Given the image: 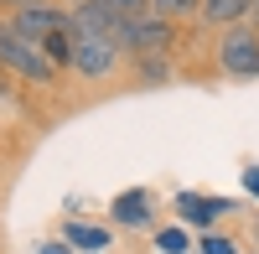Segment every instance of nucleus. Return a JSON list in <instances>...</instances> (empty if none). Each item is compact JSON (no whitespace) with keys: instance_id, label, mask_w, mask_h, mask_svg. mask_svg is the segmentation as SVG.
<instances>
[{"instance_id":"f257e3e1","label":"nucleus","mask_w":259,"mask_h":254,"mask_svg":"<svg viewBox=\"0 0 259 254\" xmlns=\"http://www.w3.org/2000/svg\"><path fill=\"white\" fill-rule=\"evenodd\" d=\"M0 68L16 73V78H26L36 83V89H47V83H57V68L47 62V52L36 47V41H26L16 26H11V16L0 21Z\"/></svg>"},{"instance_id":"9d476101","label":"nucleus","mask_w":259,"mask_h":254,"mask_svg":"<svg viewBox=\"0 0 259 254\" xmlns=\"http://www.w3.org/2000/svg\"><path fill=\"white\" fill-rule=\"evenodd\" d=\"M62 239H68L73 249H83V254H94V249H109V228H99V223H68Z\"/></svg>"},{"instance_id":"f03ea898","label":"nucleus","mask_w":259,"mask_h":254,"mask_svg":"<svg viewBox=\"0 0 259 254\" xmlns=\"http://www.w3.org/2000/svg\"><path fill=\"white\" fill-rule=\"evenodd\" d=\"M114 41L135 57H171V41H177V21H161L156 11L140 16V21H124L114 31Z\"/></svg>"},{"instance_id":"6ab92c4d","label":"nucleus","mask_w":259,"mask_h":254,"mask_svg":"<svg viewBox=\"0 0 259 254\" xmlns=\"http://www.w3.org/2000/svg\"><path fill=\"white\" fill-rule=\"evenodd\" d=\"M249 16H254V21H259V0H254V11H249Z\"/></svg>"},{"instance_id":"a211bd4d","label":"nucleus","mask_w":259,"mask_h":254,"mask_svg":"<svg viewBox=\"0 0 259 254\" xmlns=\"http://www.w3.org/2000/svg\"><path fill=\"white\" fill-rule=\"evenodd\" d=\"M0 6H16L21 11V6H52V0H0Z\"/></svg>"},{"instance_id":"f8f14e48","label":"nucleus","mask_w":259,"mask_h":254,"mask_svg":"<svg viewBox=\"0 0 259 254\" xmlns=\"http://www.w3.org/2000/svg\"><path fill=\"white\" fill-rule=\"evenodd\" d=\"M94 6H99V11H109V16L119 21V26H124V21H140V16H150V0H94Z\"/></svg>"},{"instance_id":"1a4fd4ad","label":"nucleus","mask_w":259,"mask_h":254,"mask_svg":"<svg viewBox=\"0 0 259 254\" xmlns=\"http://www.w3.org/2000/svg\"><path fill=\"white\" fill-rule=\"evenodd\" d=\"M36 47L47 52V62H52V68L62 73V68H73V47H78V36H73V26H57L52 36H41Z\"/></svg>"},{"instance_id":"9b49d317","label":"nucleus","mask_w":259,"mask_h":254,"mask_svg":"<svg viewBox=\"0 0 259 254\" xmlns=\"http://www.w3.org/2000/svg\"><path fill=\"white\" fill-rule=\"evenodd\" d=\"M150 11H156L161 21H177V26H182V21H192L202 11V0H150Z\"/></svg>"},{"instance_id":"4468645a","label":"nucleus","mask_w":259,"mask_h":254,"mask_svg":"<svg viewBox=\"0 0 259 254\" xmlns=\"http://www.w3.org/2000/svg\"><path fill=\"white\" fill-rule=\"evenodd\" d=\"M156 249H161V254H187L192 239H187V228H161V234H156Z\"/></svg>"},{"instance_id":"dca6fc26","label":"nucleus","mask_w":259,"mask_h":254,"mask_svg":"<svg viewBox=\"0 0 259 254\" xmlns=\"http://www.w3.org/2000/svg\"><path fill=\"white\" fill-rule=\"evenodd\" d=\"M41 254H73V244H68V239H57V244H41Z\"/></svg>"},{"instance_id":"39448f33","label":"nucleus","mask_w":259,"mask_h":254,"mask_svg":"<svg viewBox=\"0 0 259 254\" xmlns=\"http://www.w3.org/2000/svg\"><path fill=\"white\" fill-rule=\"evenodd\" d=\"M11 26L26 41H41V36H52L57 26H68V11H62V6H21L11 16Z\"/></svg>"},{"instance_id":"7ed1b4c3","label":"nucleus","mask_w":259,"mask_h":254,"mask_svg":"<svg viewBox=\"0 0 259 254\" xmlns=\"http://www.w3.org/2000/svg\"><path fill=\"white\" fill-rule=\"evenodd\" d=\"M119 57L124 47L114 36H78V47H73V73L83 83H109L119 73Z\"/></svg>"},{"instance_id":"0eeeda50","label":"nucleus","mask_w":259,"mask_h":254,"mask_svg":"<svg viewBox=\"0 0 259 254\" xmlns=\"http://www.w3.org/2000/svg\"><path fill=\"white\" fill-rule=\"evenodd\" d=\"M177 213H182L187 223H212L218 213H233V202H223V197H197V192H182V197H177Z\"/></svg>"},{"instance_id":"20e7f679","label":"nucleus","mask_w":259,"mask_h":254,"mask_svg":"<svg viewBox=\"0 0 259 254\" xmlns=\"http://www.w3.org/2000/svg\"><path fill=\"white\" fill-rule=\"evenodd\" d=\"M218 68L228 78H259V31L228 26L223 41H218Z\"/></svg>"},{"instance_id":"6e6552de","label":"nucleus","mask_w":259,"mask_h":254,"mask_svg":"<svg viewBox=\"0 0 259 254\" xmlns=\"http://www.w3.org/2000/svg\"><path fill=\"white\" fill-rule=\"evenodd\" d=\"M249 11H254V0H202L197 16L207 21V26H223V31H228V26H239Z\"/></svg>"},{"instance_id":"f3484780","label":"nucleus","mask_w":259,"mask_h":254,"mask_svg":"<svg viewBox=\"0 0 259 254\" xmlns=\"http://www.w3.org/2000/svg\"><path fill=\"white\" fill-rule=\"evenodd\" d=\"M244 187H249V192L259 197V166H249V172H244Z\"/></svg>"},{"instance_id":"2eb2a0df","label":"nucleus","mask_w":259,"mask_h":254,"mask_svg":"<svg viewBox=\"0 0 259 254\" xmlns=\"http://www.w3.org/2000/svg\"><path fill=\"white\" fill-rule=\"evenodd\" d=\"M202 254H239V249H233V239H207Z\"/></svg>"},{"instance_id":"ddd939ff","label":"nucleus","mask_w":259,"mask_h":254,"mask_svg":"<svg viewBox=\"0 0 259 254\" xmlns=\"http://www.w3.org/2000/svg\"><path fill=\"white\" fill-rule=\"evenodd\" d=\"M135 78L140 83H166L171 78V57H135Z\"/></svg>"},{"instance_id":"423d86ee","label":"nucleus","mask_w":259,"mask_h":254,"mask_svg":"<svg viewBox=\"0 0 259 254\" xmlns=\"http://www.w3.org/2000/svg\"><path fill=\"white\" fill-rule=\"evenodd\" d=\"M109 213H114V223H124V228L150 223V192H145V187H130V192H119V197L109 202Z\"/></svg>"}]
</instances>
